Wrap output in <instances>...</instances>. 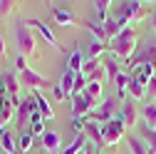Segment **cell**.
<instances>
[{"label": "cell", "instance_id": "1", "mask_svg": "<svg viewBox=\"0 0 156 154\" xmlns=\"http://www.w3.org/2000/svg\"><path fill=\"white\" fill-rule=\"evenodd\" d=\"M136 42H139V37H136V30L129 25V28H124L119 35H116L114 40H109V42H107V50H112L116 57H122V60H126V62H129L131 57H134V50L139 47Z\"/></svg>", "mask_w": 156, "mask_h": 154}, {"label": "cell", "instance_id": "2", "mask_svg": "<svg viewBox=\"0 0 156 154\" xmlns=\"http://www.w3.org/2000/svg\"><path fill=\"white\" fill-rule=\"evenodd\" d=\"M99 127H102V139H104V147H114V144H119V142H122V137H124V129H126V124H124V119L119 117V114H116L112 122L99 124Z\"/></svg>", "mask_w": 156, "mask_h": 154}, {"label": "cell", "instance_id": "3", "mask_svg": "<svg viewBox=\"0 0 156 154\" xmlns=\"http://www.w3.org/2000/svg\"><path fill=\"white\" fill-rule=\"evenodd\" d=\"M15 42H17V50H20L23 57L35 52V37H32V30L27 23H15Z\"/></svg>", "mask_w": 156, "mask_h": 154}, {"label": "cell", "instance_id": "4", "mask_svg": "<svg viewBox=\"0 0 156 154\" xmlns=\"http://www.w3.org/2000/svg\"><path fill=\"white\" fill-rule=\"evenodd\" d=\"M114 107H116V102L109 97V100H104L102 105H97L89 114H87V119L89 122H97V124H107V122H112L116 114H114Z\"/></svg>", "mask_w": 156, "mask_h": 154}, {"label": "cell", "instance_id": "5", "mask_svg": "<svg viewBox=\"0 0 156 154\" xmlns=\"http://www.w3.org/2000/svg\"><path fill=\"white\" fill-rule=\"evenodd\" d=\"M94 107H97V102L89 97L87 92L74 94V97H72V119H84Z\"/></svg>", "mask_w": 156, "mask_h": 154}, {"label": "cell", "instance_id": "6", "mask_svg": "<svg viewBox=\"0 0 156 154\" xmlns=\"http://www.w3.org/2000/svg\"><path fill=\"white\" fill-rule=\"evenodd\" d=\"M129 65H131V70L139 67V65H154V67H156V42L141 45V50L129 60Z\"/></svg>", "mask_w": 156, "mask_h": 154}, {"label": "cell", "instance_id": "7", "mask_svg": "<svg viewBox=\"0 0 156 154\" xmlns=\"http://www.w3.org/2000/svg\"><path fill=\"white\" fill-rule=\"evenodd\" d=\"M82 75L87 77V82H102L104 72V60H84L82 65Z\"/></svg>", "mask_w": 156, "mask_h": 154}, {"label": "cell", "instance_id": "8", "mask_svg": "<svg viewBox=\"0 0 156 154\" xmlns=\"http://www.w3.org/2000/svg\"><path fill=\"white\" fill-rule=\"evenodd\" d=\"M122 20H141L144 17V3H139V0H134V3H122V13H119Z\"/></svg>", "mask_w": 156, "mask_h": 154}, {"label": "cell", "instance_id": "9", "mask_svg": "<svg viewBox=\"0 0 156 154\" xmlns=\"http://www.w3.org/2000/svg\"><path fill=\"white\" fill-rule=\"evenodd\" d=\"M20 75H23V82H25V85H30L32 90H45V87H50V90H52V82H50V80H45L42 75H37V72H35V70H30V67H27L25 72H20Z\"/></svg>", "mask_w": 156, "mask_h": 154}, {"label": "cell", "instance_id": "10", "mask_svg": "<svg viewBox=\"0 0 156 154\" xmlns=\"http://www.w3.org/2000/svg\"><path fill=\"white\" fill-rule=\"evenodd\" d=\"M35 109H37V105H35V97H32V94L23 97L20 102H17V122H20V124H25Z\"/></svg>", "mask_w": 156, "mask_h": 154}, {"label": "cell", "instance_id": "11", "mask_svg": "<svg viewBox=\"0 0 156 154\" xmlns=\"http://www.w3.org/2000/svg\"><path fill=\"white\" fill-rule=\"evenodd\" d=\"M119 117L124 119L126 127H134V124H136V105H134L131 97H126V100L122 102V112H119Z\"/></svg>", "mask_w": 156, "mask_h": 154}, {"label": "cell", "instance_id": "12", "mask_svg": "<svg viewBox=\"0 0 156 154\" xmlns=\"http://www.w3.org/2000/svg\"><path fill=\"white\" fill-rule=\"evenodd\" d=\"M25 23H27V25H32V28H37V30H40V35L45 37V40H47L50 45H55L57 50H62V45L57 42V35H55V32L50 30V25H45L42 20H25Z\"/></svg>", "mask_w": 156, "mask_h": 154}, {"label": "cell", "instance_id": "13", "mask_svg": "<svg viewBox=\"0 0 156 154\" xmlns=\"http://www.w3.org/2000/svg\"><path fill=\"white\" fill-rule=\"evenodd\" d=\"M154 65H139V67H134L131 72H129V77H134L136 82H141L144 87L149 85V80H151V75H154Z\"/></svg>", "mask_w": 156, "mask_h": 154}, {"label": "cell", "instance_id": "14", "mask_svg": "<svg viewBox=\"0 0 156 154\" xmlns=\"http://www.w3.org/2000/svg\"><path fill=\"white\" fill-rule=\"evenodd\" d=\"M84 137H87V139H92V142L97 144V149L104 147V139H102V127L97 124V122H89V119H87V124H84Z\"/></svg>", "mask_w": 156, "mask_h": 154}, {"label": "cell", "instance_id": "15", "mask_svg": "<svg viewBox=\"0 0 156 154\" xmlns=\"http://www.w3.org/2000/svg\"><path fill=\"white\" fill-rule=\"evenodd\" d=\"M141 117L149 129H156V100H149L146 105H141Z\"/></svg>", "mask_w": 156, "mask_h": 154}, {"label": "cell", "instance_id": "16", "mask_svg": "<svg viewBox=\"0 0 156 154\" xmlns=\"http://www.w3.org/2000/svg\"><path fill=\"white\" fill-rule=\"evenodd\" d=\"M124 28H129V23L126 20H122V17H116V20H112V17H109V20L104 23V32H107V40H114V37L116 35H119Z\"/></svg>", "mask_w": 156, "mask_h": 154}, {"label": "cell", "instance_id": "17", "mask_svg": "<svg viewBox=\"0 0 156 154\" xmlns=\"http://www.w3.org/2000/svg\"><path fill=\"white\" fill-rule=\"evenodd\" d=\"M30 94L35 97V105H37V109H40L42 117H45V119H52V117H55V112H52V107L47 105V100L42 97V92H40V90H32Z\"/></svg>", "mask_w": 156, "mask_h": 154}, {"label": "cell", "instance_id": "18", "mask_svg": "<svg viewBox=\"0 0 156 154\" xmlns=\"http://www.w3.org/2000/svg\"><path fill=\"white\" fill-rule=\"evenodd\" d=\"M84 149H87V137H84V132H82V134H77V137L72 139V144H67L60 154H82Z\"/></svg>", "mask_w": 156, "mask_h": 154}, {"label": "cell", "instance_id": "19", "mask_svg": "<svg viewBox=\"0 0 156 154\" xmlns=\"http://www.w3.org/2000/svg\"><path fill=\"white\" fill-rule=\"evenodd\" d=\"M50 13H52V17H55V23L62 25V28H67L69 23H74V13H69V10H65V8H50Z\"/></svg>", "mask_w": 156, "mask_h": 154}, {"label": "cell", "instance_id": "20", "mask_svg": "<svg viewBox=\"0 0 156 154\" xmlns=\"http://www.w3.org/2000/svg\"><path fill=\"white\" fill-rule=\"evenodd\" d=\"M3 77H5V87H8V94H10V100L17 105V102H20V100H17V90H20V82H17V77H15L12 72H5Z\"/></svg>", "mask_w": 156, "mask_h": 154}, {"label": "cell", "instance_id": "21", "mask_svg": "<svg viewBox=\"0 0 156 154\" xmlns=\"http://www.w3.org/2000/svg\"><path fill=\"white\" fill-rule=\"evenodd\" d=\"M42 147L47 149V152H60V134L57 132H45L42 134Z\"/></svg>", "mask_w": 156, "mask_h": 154}, {"label": "cell", "instance_id": "22", "mask_svg": "<svg viewBox=\"0 0 156 154\" xmlns=\"http://www.w3.org/2000/svg\"><path fill=\"white\" fill-rule=\"evenodd\" d=\"M82 65H84L82 50H80V47H74L72 55H69V60H67V70H72V72H82Z\"/></svg>", "mask_w": 156, "mask_h": 154}, {"label": "cell", "instance_id": "23", "mask_svg": "<svg viewBox=\"0 0 156 154\" xmlns=\"http://www.w3.org/2000/svg\"><path fill=\"white\" fill-rule=\"evenodd\" d=\"M129 82H131V77H129L126 72H122L119 77H116V82H114V85H116V94H119V100H122V102L126 100V92H129Z\"/></svg>", "mask_w": 156, "mask_h": 154}, {"label": "cell", "instance_id": "24", "mask_svg": "<svg viewBox=\"0 0 156 154\" xmlns=\"http://www.w3.org/2000/svg\"><path fill=\"white\" fill-rule=\"evenodd\" d=\"M104 72H107V80L116 82V77L122 75V70H119V62H116L114 57H107V60H104Z\"/></svg>", "mask_w": 156, "mask_h": 154}, {"label": "cell", "instance_id": "25", "mask_svg": "<svg viewBox=\"0 0 156 154\" xmlns=\"http://www.w3.org/2000/svg\"><path fill=\"white\" fill-rule=\"evenodd\" d=\"M0 149H3L5 154H15V152H17V142L12 139L10 132H3V134H0Z\"/></svg>", "mask_w": 156, "mask_h": 154}, {"label": "cell", "instance_id": "26", "mask_svg": "<svg viewBox=\"0 0 156 154\" xmlns=\"http://www.w3.org/2000/svg\"><path fill=\"white\" fill-rule=\"evenodd\" d=\"M77 75L80 72H72V70H65V75H62V82H60V87L72 97V90H74V82H77Z\"/></svg>", "mask_w": 156, "mask_h": 154}, {"label": "cell", "instance_id": "27", "mask_svg": "<svg viewBox=\"0 0 156 154\" xmlns=\"http://www.w3.org/2000/svg\"><path fill=\"white\" fill-rule=\"evenodd\" d=\"M84 28H87V30H89V32H92L99 42H104V45L109 42V40H107V32H104V25H99V23H89V20H87V23H84Z\"/></svg>", "mask_w": 156, "mask_h": 154}, {"label": "cell", "instance_id": "28", "mask_svg": "<svg viewBox=\"0 0 156 154\" xmlns=\"http://www.w3.org/2000/svg\"><path fill=\"white\" fill-rule=\"evenodd\" d=\"M129 94H131V100H144V94H146V87L141 82H136L134 77H131V82H129Z\"/></svg>", "mask_w": 156, "mask_h": 154}, {"label": "cell", "instance_id": "29", "mask_svg": "<svg viewBox=\"0 0 156 154\" xmlns=\"http://www.w3.org/2000/svg\"><path fill=\"white\" fill-rule=\"evenodd\" d=\"M129 149H131V154H149L146 142L139 139V137H129Z\"/></svg>", "mask_w": 156, "mask_h": 154}, {"label": "cell", "instance_id": "30", "mask_svg": "<svg viewBox=\"0 0 156 154\" xmlns=\"http://www.w3.org/2000/svg\"><path fill=\"white\" fill-rule=\"evenodd\" d=\"M144 139H146V149H149V154H156V129L144 127Z\"/></svg>", "mask_w": 156, "mask_h": 154}, {"label": "cell", "instance_id": "31", "mask_svg": "<svg viewBox=\"0 0 156 154\" xmlns=\"http://www.w3.org/2000/svg\"><path fill=\"white\" fill-rule=\"evenodd\" d=\"M94 10H97V15H99L102 17V25L109 20V3H107V0H97V3H94Z\"/></svg>", "mask_w": 156, "mask_h": 154}, {"label": "cell", "instance_id": "32", "mask_svg": "<svg viewBox=\"0 0 156 154\" xmlns=\"http://www.w3.org/2000/svg\"><path fill=\"white\" fill-rule=\"evenodd\" d=\"M84 92L89 94V97L97 102V100H99L102 97V82H87V87H84Z\"/></svg>", "mask_w": 156, "mask_h": 154}, {"label": "cell", "instance_id": "33", "mask_svg": "<svg viewBox=\"0 0 156 154\" xmlns=\"http://www.w3.org/2000/svg\"><path fill=\"white\" fill-rule=\"evenodd\" d=\"M107 50V45L104 42H99V40H94L92 42V47H89V57H87V60H99V55Z\"/></svg>", "mask_w": 156, "mask_h": 154}, {"label": "cell", "instance_id": "34", "mask_svg": "<svg viewBox=\"0 0 156 154\" xmlns=\"http://www.w3.org/2000/svg\"><path fill=\"white\" fill-rule=\"evenodd\" d=\"M32 149V134L30 132H25L20 139H17V152H30Z\"/></svg>", "mask_w": 156, "mask_h": 154}, {"label": "cell", "instance_id": "35", "mask_svg": "<svg viewBox=\"0 0 156 154\" xmlns=\"http://www.w3.org/2000/svg\"><path fill=\"white\" fill-rule=\"evenodd\" d=\"M17 5L12 3V0H0V15H10Z\"/></svg>", "mask_w": 156, "mask_h": 154}, {"label": "cell", "instance_id": "36", "mask_svg": "<svg viewBox=\"0 0 156 154\" xmlns=\"http://www.w3.org/2000/svg\"><path fill=\"white\" fill-rule=\"evenodd\" d=\"M52 94H55V100H65V97H69V94H67L60 85H52Z\"/></svg>", "mask_w": 156, "mask_h": 154}, {"label": "cell", "instance_id": "37", "mask_svg": "<svg viewBox=\"0 0 156 154\" xmlns=\"http://www.w3.org/2000/svg\"><path fill=\"white\" fill-rule=\"evenodd\" d=\"M32 137H35V134H40V137H42V134H45V122H37V124H32Z\"/></svg>", "mask_w": 156, "mask_h": 154}, {"label": "cell", "instance_id": "38", "mask_svg": "<svg viewBox=\"0 0 156 154\" xmlns=\"http://www.w3.org/2000/svg\"><path fill=\"white\" fill-rule=\"evenodd\" d=\"M15 67H17V72H25V70H27V65H25V57H23V55H17Z\"/></svg>", "mask_w": 156, "mask_h": 154}, {"label": "cell", "instance_id": "39", "mask_svg": "<svg viewBox=\"0 0 156 154\" xmlns=\"http://www.w3.org/2000/svg\"><path fill=\"white\" fill-rule=\"evenodd\" d=\"M146 92L156 94V70H154V75H151V80H149V85H146Z\"/></svg>", "mask_w": 156, "mask_h": 154}, {"label": "cell", "instance_id": "40", "mask_svg": "<svg viewBox=\"0 0 156 154\" xmlns=\"http://www.w3.org/2000/svg\"><path fill=\"white\" fill-rule=\"evenodd\" d=\"M5 92H8V87H5V77L0 75V102H5L8 97H5Z\"/></svg>", "mask_w": 156, "mask_h": 154}, {"label": "cell", "instance_id": "41", "mask_svg": "<svg viewBox=\"0 0 156 154\" xmlns=\"http://www.w3.org/2000/svg\"><path fill=\"white\" fill-rule=\"evenodd\" d=\"M149 23H151V30H156V10L149 15Z\"/></svg>", "mask_w": 156, "mask_h": 154}, {"label": "cell", "instance_id": "42", "mask_svg": "<svg viewBox=\"0 0 156 154\" xmlns=\"http://www.w3.org/2000/svg\"><path fill=\"white\" fill-rule=\"evenodd\" d=\"M0 55H5V37L0 35Z\"/></svg>", "mask_w": 156, "mask_h": 154}, {"label": "cell", "instance_id": "43", "mask_svg": "<svg viewBox=\"0 0 156 154\" xmlns=\"http://www.w3.org/2000/svg\"><path fill=\"white\" fill-rule=\"evenodd\" d=\"M82 154H99V149H94V152H92V149H89V147H87V149H84V152H82Z\"/></svg>", "mask_w": 156, "mask_h": 154}, {"label": "cell", "instance_id": "44", "mask_svg": "<svg viewBox=\"0 0 156 154\" xmlns=\"http://www.w3.org/2000/svg\"><path fill=\"white\" fill-rule=\"evenodd\" d=\"M3 127H5V124H3V122H0V134H3V132H5V129H3Z\"/></svg>", "mask_w": 156, "mask_h": 154}, {"label": "cell", "instance_id": "45", "mask_svg": "<svg viewBox=\"0 0 156 154\" xmlns=\"http://www.w3.org/2000/svg\"><path fill=\"white\" fill-rule=\"evenodd\" d=\"M112 154H116V152H114V149H112Z\"/></svg>", "mask_w": 156, "mask_h": 154}]
</instances>
